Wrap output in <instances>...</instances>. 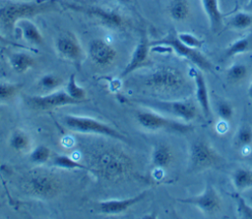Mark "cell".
<instances>
[{"label":"cell","instance_id":"cell-1","mask_svg":"<svg viewBox=\"0 0 252 219\" xmlns=\"http://www.w3.org/2000/svg\"><path fill=\"white\" fill-rule=\"evenodd\" d=\"M59 6V0L8 1L0 6V30L6 36L13 35L20 20L57 11Z\"/></svg>","mask_w":252,"mask_h":219},{"label":"cell","instance_id":"cell-2","mask_svg":"<svg viewBox=\"0 0 252 219\" xmlns=\"http://www.w3.org/2000/svg\"><path fill=\"white\" fill-rule=\"evenodd\" d=\"M59 4L65 9L87 15L111 29L125 30L130 25L126 16L111 7L80 2L78 0H59Z\"/></svg>","mask_w":252,"mask_h":219},{"label":"cell","instance_id":"cell-3","mask_svg":"<svg viewBox=\"0 0 252 219\" xmlns=\"http://www.w3.org/2000/svg\"><path fill=\"white\" fill-rule=\"evenodd\" d=\"M94 173L107 180H116L127 176L133 168L131 158L123 151L105 148L98 151L92 159Z\"/></svg>","mask_w":252,"mask_h":219},{"label":"cell","instance_id":"cell-4","mask_svg":"<svg viewBox=\"0 0 252 219\" xmlns=\"http://www.w3.org/2000/svg\"><path fill=\"white\" fill-rule=\"evenodd\" d=\"M24 189L31 194L41 198L56 196L62 188L60 179L52 172L35 168L30 171L24 179Z\"/></svg>","mask_w":252,"mask_h":219},{"label":"cell","instance_id":"cell-5","mask_svg":"<svg viewBox=\"0 0 252 219\" xmlns=\"http://www.w3.org/2000/svg\"><path fill=\"white\" fill-rule=\"evenodd\" d=\"M62 123L69 130L81 134H94L126 141L127 138L111 126L90 117L65 115Z\"/></svg>","mask_w":252,"mask_h":219},{"label":"cell","instance_id":"cell-6","mask_svg":"<svg viewBox=\"0 0 252 219\" xmlns=\"http://www.w3.org/2000/svg\"><path fill=\"white\" fill-rule=\"evenodd\" d=\"M185 84L183 74L172 67L161 66L153 71L145 79V85L158 92H173Z\"/></svg>","mask_w":252,"mask_h":219},{"label":"cell","instance_id":"cell-7","mask_svg":"<svg viewBox=\"0 0 252 219\" xmlns=\"http://www.w3.org/2000/svg\"><path fill=\"white\" fill-rule=\"evenodd\" d=\"M154 45H165L169 47V49L177 56L187 59L196 66V68L203 72H212L214 70L213 64L204 54H202L198 49H193L184 45L174 32H169L166 36L160 39L151 41V46Z\"/></svg>","mask_w":252,"mask_h":219},{"label":"cell","instance_id":"cell-8","mask_svg":"<svg viewBox=\"0 0 252 219\" xmlns=\"http://www.w3.org/2000/svg\"><path fill=\"white\" fill-rule=\"evenodd\" d=\"M137 121L144 129L149 131H169L180 134L188 133L192 130L189 123H185L173 118L165 117L155 111H141L137 114Z\"/></svg>","mask_w":252,"mask_h":219},{"label":"cell","instance_id":"cell-9","mask_svg":"<svg viewBox=\"0 0 252 219\" xmlns=\"http://www.w3.org/2000/svg\"><path fill=\"white\" fill-rule=\"evenodd\" d=\"M150 107L171 116L179 121L189 123L198 115L196 104L189 99L183 100H147Z\"/></svg>","mask_w":252,"mask_h":219},{"label":"cell","instance_id":"cell-10","mask_svg":"<svg viewBox=\"0 0 252 219\" xmlns=\"http://www.w3.org/2000/svg\"><path fill=\"white\" fill-rule=\"evenodd\" d=\"M221 156L208 142L195 140L189 147V166L192 171L212 168L220 163Z\"/></svg>","mask_w":252,"mask_h":219},{"label":"cell","instance_id":"cell-11","mask_svg":"<svg viewBox=\"0 0 252 219\" xmlns=\"http://www.w3.org/2000/svg\"><path fill=\"white\" fill-rule=\"evenodd\" d=\"M178 201L197 207L206 216L217 214L222 206L221 197L211 185H207L200 194L179 198Z\"/></svg>","mask_w":252,"mask_h":219},{"label":"cell","instance_id":"cell-12","mask_svg":"<svg viewBox=\"0 0 252 219\" xmlns=\"http://www.w3.org/2000/svg\"><path fill=\"white\" fill-rule=\"evenodd\" d=\"M58 56L80 67L83 60V49L77 36L71 31L61 32L54 42Z\"/></svg>","mask_w":252,"mask_h":219},{"label":"cell","instance_id":"cell-13","mask_svg":"<svg viewBox=\"0 0 252 219\" xmlns=\"http://www.w3.org/2000/svg\"><path fill=\"white\" fill-rule=\"evenodd\" d=\"M26 102L31 108L38 111H47L57 107L81 103L70 97L65 90L53 91L46 95L30 96L26 98Z\"/></svg>","mask_w":252,"mask_h":219},{"label":"cell","instance_id":"cell-14","mask_svg":"<svg viewBox=\"0 0 252 219\" xmlns=\"http://www.w3.org/2000/svg\"><path fill=\"white\" fill-rule=\"evenodd\" d=\"M150 51H151V41L147 35L146 31H142L140 35V39L136 44L130 61L123 69L120 74V78H125L129 76L134 71L143 68L150 63Z\"/></svg>","mask_w":252,"mask_h":219},{"label":"cell","instance_id":"cell-15","mask_svg":"<svg viewBox=\"0 0 252 219\" xmlns=\"http://www.w3.org/2000/svg\"><path fill=\"white\" fill-rule=\"evenodd\" d=\"M88 53L94 63L108 66L116 58V50L102 38H94L89 42Z\"/></svg>","mask_w":252,"mask_h":219},{"label":"cell","instance_id":"cell-16","mask_svg":"<svg viewBox=\"0 0 252 219\" xmlns=\"http://www.w3.org/2000/svg\"><path fill=\"white\" fill-rule=\"evenodd\" d=\"M147 192H143L135 196L124 199H109L102 200L97 203V208L102 214L106 215H118L125 212L130 207L139 203L146 197Z\"/></svg>","mask_w":252,"mask_h":219},{"label":"cell","instance_id":"cell-17","mask_svg":"<svg viewBox=\"0 0 252 219\" xmlns=\"http://www.w3.org/2000/svg\"><path fill=\"white\" fill-rule=\"evenodd\" d=\"M193 78L195 82V94L196 100L198 105L206 117L211 115V106H210V99H209V91L205 77L203 75V71L196 68L193 70Z\"/></svg>","mask_w":252,"mask_h":219},{"label":"cell","instance_id":"cell-18","mask_svg":"<svg viewBox=\"0 0 252 219\" xmlns=\"http://www.w3.org/2000/svg\"><path fill=\"white\" fill-rule=\"evenodd\" d=\"M200 2L208 18L211 29L215 32L219 31L224 21V16L220 9L219 0H200Z\"/></svg>","mask_w":252,"mask_h":219},{"label":"cell","instance_id":"cell-19","mask_svg":"<svg viewBox=\"0 0 252 219\" xmlns=\"http://www.w3.org/2000/svg\"><path fill=\"white\" fill-rule=\"evenodd\" d=\"M16 27L20 29L22 37L29 43H32L34 45H40L43 43V36L40 30L29 19L20 20L17 23Z\"/></svg>","mask_w":252,"mask_h":219},{"label":"cell","instance_id":"cell-20","mask_svg":"<svg viewBox=\"0 0 252 219\" xmlns=\"http://www.w3.org/2000/svg\"><path fill=\"white\" fill-rule=\"evenodd\" d=\"M173 160L171 148L165 143L157 144L152 152V164L157 169L167 168Z\"/></svg>","mask_w":252,"mask_h":219},{"label":"cell","instance_id":"cell-21","mask_svg":"<svg viewBox=\"0 0 252 219\" xmlns=\"http://www.w3.org/2000/svg\"><path fill=\"white\" fill-rule=\"evenodd\" d=\"M12 69L18 74H24L35 65L34 58L26 52H13L9 56Z\"/></svg>","mask_w":252,"mask_h":219},{"label":"cell","instance_id":"cell-22","mask_svg":"<svg viewBox=\"0 0 252 219\" xmlns=\"http://www.w3.org/2000/svg\"><path fill=\"white\" fill-rule=\"evenodd\" d=\"M168 13L172 20L183 22L191 14V6L188 0H171L168 6Z\"/></svg>","mask_w":252,"mask_h":219},{"label":"cell","instance_id":"cell-23","mask_svg":"<svg viewBox=\"0 0 252 219\" xmlns=\"http://www.w3.org/2000/svg\"><path fill=\"white\" fill-rule=\"evenodd\" d=\"M231 182L234 189L243 192L252 188V170L248 168H238L231 175Z\"/></svg>","mask_w":252,"mask_h":219},{"label":"cell","instance_id":"cell-24","mask_svg":"<svg viewBox=\"0 0 252 219\" xmlns=\"http://www.w3.org/2000/svg\"><path fill=\"white\" fill-rule=\"evenodd\" d=\"M252 50V35H246L240 37L231 42L225 49V57L230 58L239 54L247 53Z\"/></svg>","mask_w":252,"mask_h":219},{"label":"cell","instance_id":"cell-25","mask_svg":"<svg viewBox=\"0 0 252 219\" xmlns=\"http://www.w3.org/2000/svg\"><path fill=\"white\" fill-rule=\"evenodd\" d=\"M227 26L233 29H246L252 26V14L248 11H238L227 19Z\"/></svg>","mask_w":252,"mask_h":219},{"label":"cell","instance_id":"cell-26","mask_svg":"<svg viewBox=\"0 0 252 219\" xmlns=\"http://www.w3.org/2000/svg\"><path fill=\"white\" fill-rule=\"evenodd\" d=\"M234 144L241 150L250 149L252 147V127L243 124L237 130L234 137Z\"/></svg>","mask_w":252,"mask_h":219},{"label":"cell","instance_id":"cell-27","mask_svg":"<svg viewBox=\"0 0 252 219\" xmlns=\"http://www.w3.org/2000/svg\"><path fill=\"white\" fill-rule=\"evenodd\" d=\"M52 164L55 167L66 169V170H75V169L87 170L88 169L85 165H83L79 161H77L74 158H72L68 155H65V154L55 155L52 158Z\"/></svg>","mask_w":252,"mask_h":219},{"label":"cell","instance_id":"cell-28","mask_svg":"<svg viewBox=\"0 0 252 219\" xmlns=\"http://www.w3.org/2000/svg\"><path fill=\"white\" fill-rule=\"evenodd\" d=\"M67 94L72 97L73 99L79 101V102H84L85 101V98H86V90L79 86L76 82V76L75 74H72L69 79H68V82L66 84V87L64 89Z\"/></svg>","mask_w":252,"mask_h":219},{"label":"cell","instance_id":"cell-29","mask_svg":"<svg viewBox=\"0 0 252 219\" xmlns=\"http://www.w3.org/2000/svg\"><path fill=\"white\" fill-rule=\"evenodd\" d=\"M31 139L30 137L22 131H17L13 133L10 138V145L13 149L17 151H24L30 147Z\"/></svg>","mask_w":252,"mask_h":219},{"label":"cell","instance_id":"cell-30","mask_svg":"<svg viewBox=\"0 0 252 219\" xmlns=\"http://www.w3.org/2000/svg\"><path fill=\"white\" fill-rule=\"evenodd\" d=\"M248 74V68L244 64L236 63L231 65L226 71L227 80L231 82H241L246 78Z\"/></svg>","mask_w":252,"mask_h":219},{"label":"cell","instance_id":"cell-31","mask_svg":"<svg viewBox=\"0 0 252 219\" xmlns=\"http://www.w3.org/2000/svg\"><path fill=\"white\" fill-rule=\"evenodd\" d=\"M51 157L50 149L45 145H37L30 154V160L35 164H43Z\"/></svg>","mask_w":252,"mask_h":219},{"label":"cell","instance_id":"cell-32","mask_svg":"<svg viewBox=\"0 0 252 219\" xmlns=\"http://www.w3.org/2000/svg\"><path fill=\"white\" fill-rule=\"evenodd\" d=\"M236 202L237 215L242 219H252V206H250L246 200L238 193L232 194Z\"/></svg>","mask_w":252,"mask_h":219},{"label":"cell","instance_id":"cell-33","mask_svg":"<svg viewBox=\"0 0 252 219\" xmlns=\"http://www.w3.org/2000/svg\"><path fill=\"white\" fill-rule=\"evenodd\" d=\"M63 80L56 74H46L38 80V85L44 89L51 90L61 85Z\"/></svg>","mask_w":252,"mask_h":219},{"label":"cell","instance_id":"cell-34","mask_svg":"<svg viewBox=\"0 0 252 219\" xmlns=\"http://www.w3.org/2000/svg\"><path fill=\"white\" fill-rule=\"evenodd\" d=\"M176 35L184 45L193 49H199L204 44V41L201 38L191 32H178Z\"/></svg>","mask_w":252,"mask_h":219},{"label":"cell","instance_id":"cell-35","mask_svg":"<svg viewBox=\"0 0 252 219\" xmlns=\"http://www.w3.org/2000/svg\"><path fill=\"white\" fill-rule=\"evenodd\" d=\"M21 84L19 83H10V82H1L0 83V101L8 100L16 96V94L21 89Z\"/></svg>","mask_w":252,"mask_h":219},{"label":"cell","instance_id":"cell-36","mask_svg":"<svg viewBox=\"0 0 252 219\" xmlns=\"http://www.w3.org/2000/svg\"><path fill=\"white\" fill-rule=\"evenodd\" d=\"M217 113L221 120L223 121L230 120L233 116V107L228 102H220L218 104Z\"/></svg>","mask_w":252,"mask_h":219},{"label":"cell","instance_id":"cell-37","mask_svg":"<svg viewBox=\"0 0 252 219\" xmlns=\"http://www.w3.org/2000/svg\"><path fill=\"white\" fill-rule=\"evenodd\" d=\"M0 44L10 45V46H13V47H20V48H25V49L27 48L26 46H24V45H22V44H19V43L15 42V41H12L11 39H9L6 35L2 34L1 32H0Z\"/></svg>","mask_w":252,"mask_h":219},{"label":"cell","instance_id":"cell-38","mask_svg":"<svg viewBox=\"0 0 252 219\" xmlns=\"http://www.w3.org/2000/svg\"><path fill=\"white\" fill-rule=\"evenodd\" d=\"M245 9L248 11V12H251L252 11V0H248L245 4Z\"/></svg>","mask_w":252,"mask_h":219},{"label":"cell","instance_id":"cell-39","mask_svg":"<svg viewBox=\"0 0 252 219\" xmlns=\"http://www.w3.org/2000/svg\"><path fill=\"white\" fill-rule=\"evenodd\" d=\"M248 95H249V97L252 99V82L250 83V85H249V87H248Z\"/></svg>","mask_w":252,"mask_h":219},{"label":"cell","instance_id":"cell-40","mask_svg":"<svg viewBox=\"0 0 252 219\" xmlns=\"http://www.w3.org/2000/svg\"><path fill=\"white\" fill-rule=\"evenodd\" d=\"M238 1H239V3H241V4H243V3L246 4V2H247L248 0H238Z\"/></svg>","mask_w":252,"mask_h":219},{"label":"cell","instance_id":"cell-41","mask_svg":"<svg viewBox=\"0 0 252 219\" xmlns=\"http://www.w3.org/2000/svg\"><path fill=\"white\" fill-rule=\"evenodd\" d=\"M1 110H2V109H1V108H0V115H1Z\"/></svg>","mask_w":252,"mask_h":219}]
</instances>
